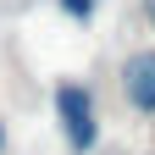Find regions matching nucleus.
Here are the masks:
<instances>
[{"mask_svg":"<svg viewBox=\"0 0 155 155\" xmlns=\"http://www.w3.org/2000/svg\"><path fill=\"white\" fill-rule=\"evenodd\" d=\"M55 116H61V133H67V144L78 155H89L94 144H100V111H94V94L83 83H55Z\"/></svg>","mask_w":155,"mask_h":155,"instance_id":"f257e3e1","label":"nucleus"},{"mask_svg":"<svg viewBox=\"0 0 155 155\" xmlns=\"http://www.w3.org/2000/svg\"><path fill=\"white\" fill-rule=\"evenodd\" d=\"M116 83H122V100L139 116H155V50H133L116 72Z\"/></svg>","mask_w":155,"mask_h":155,"instance_id":"f03ea898","label":"nucleus"},{"mask_svg":"<svg viewBox=\"0 0 155 155\" xmlns=\"http://www.w3.org/2000/svg\"><path fill=\"white\" fill-rule=\"evenodd\" d=\"M61 11L72 17V22H89V11H94V0H61Z\"/></svg>","mask_w":155,"mask_h":155,"instance_id":"7ed1b4c3","label":"nucleus"},{"mask_svg":"<svg viewBox=\"0 0 155 155\" xmlns=\"http://www.w3.org/2000/svg\"><path fill=\"white\" fill-rule=\"evenodd\" d=\"M144 17H150V22H155V0H144Z\"/></svg>","mask_w":155,"mask_h":155,"instance_id":"20e7f679","label":"nucleus"},{"mask_svg":"<svg viewBox=\"0 0 155 155\" xmlns=\"http://www.w3.org/2000/svg\"><path fill=\"white\" fill-rule=\"evenodd\" d=\"M0 150H6V133H0Z\"/></svg>","mask_w":155,"mask_h":155,"instance_id":"39448f33","label":"nucleus"}]
</instances>
